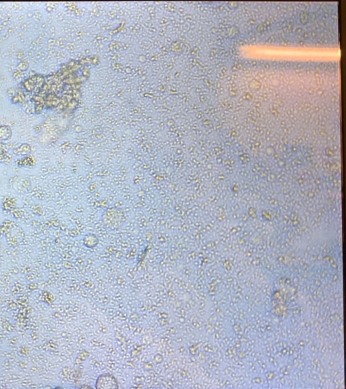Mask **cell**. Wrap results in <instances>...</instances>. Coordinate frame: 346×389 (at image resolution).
<instances>
[{"label": "cell", "mask_w": 346, "mask_h": 389, "mask_svg": "<svg viewBox=\"0 0 346 389\" xmlns=\"http://www.w3.org/2000/svg\"><path fill=\"white\" fill-rule=\"evenodd\" d=\"M13 136V130L8 125H0V141L5 142L9 140Z\"/></svg>", "instance_id": "277c9868"}, {"label": "cell", "mask_w": 346, "mask_h": 389, "mask_svg": "<svg viewBox=\"0 0 346 389\" xmlns=\"http://www.w3.org/2000/svg\"><path fill=\"white\" fill-rule=\"evenodd\" d=\"M96 389H118V380L114 375L111 373H104L99 375L96 380Z\"/></svg>", "instance_id": "6da1fadb"}, {"label": "cell", "mask_w": 346, "mask_h": 389, "mask_svg": "<svg viewBox=\"0 0 346 389\" xmlns=\"http://www.w3.org/2000/svg\"><path fill=\"white\" fill-rule=\"evenodd\" d=\"M32 148L30 144L27 143H24V144H20V145L17 146L13 150V152L15 155L17 156H29L32 153Z\"/></svg>", "instance_id": "7a4b0ae2"}, {"label": "cell", "mask_w": 346, "mask_h": 389, "mask_svg": "<svg viewBox=\"0 0 346 389\" xmlns=\"http://www.w3.org/2000/svg\"><path fill=\"white\" fill-rule=\"evenodd\" d=\"M8 158V149L3 142L0 141V163H6Z\"/></svg>", "instance_id": "8992f818"}, {"label": "cell", "mask_w": 346, "mask_h": 389, "mask_svg": "<svg viewBox=\"0 0 346 389\" xmlns=\"http://www.w3.org/2000/svg\"><path fill=\"white\" fill-rule=\"evenodd\" d=\"M17 165L19 168L32 169L35 165V160L32 156H26L17 161Z\"/></svg>", "instance_id": "3957f363"}, {"label": "cell", "mask_w": 346, "mask_h": 389, "mask_svg": "<svg viewBox=\"0 0 346 389\" xmlns=\"http://www.w3.org/2000/svg\"><path fill=\"white\" fill-rule=\"evenodd\" d=\"M98 243H99V239L94 234H89L84 237V244L86 247L92 249V248L95 247Z\"/></svg>", "instance_id": "5b68a950"}]
</instances>
